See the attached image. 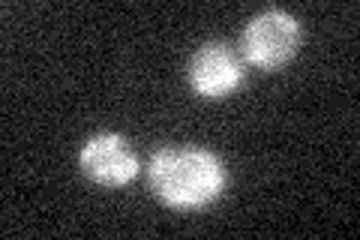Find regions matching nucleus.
<instances>
[{
    "label": "nucleus",
    "instance_id": "f257e3e1",
    "mask_svg": "<svg viewBox=\"0 0 360 240\" xmlns=\"http://www.w3.org/2000/svg\"><path fill=\"white\" fill-rule=\"evenodd\" d=\"M148 180L156 198L174 210H201L229 187V168L205 147H162L150 156Z\"/></svg>",
    "mask_w": 360,
    "mask_h": 240
},
{
    "label": "nucleus",
    "instance_id": "f03ea898",
    "mask_svg": "<svg viewBox=\"0 0 360 240\" xmlns=\"http://www.w3.org/2000/svg\"><path fill=\"white\" fill-rule=\"evenodd\" d=\"M300 21L288 9H262L255 18L246 21L240 33V54L243 61L262 72L279 70L300 51Z\"/></svg>",
    "mask_w": 360,
    "mask_h": 240
},
{
    "label": "nucleus",
    "instance_id": "7ed1b4c3",
    "mask_svg": "<svg viewBox=\"0 0 360 240\" xmlns=\"http://www.w3.org/2000/svg\"><path fill=\"white\" fill-rule=\"evenodd\" d=\"M84 177L105 189H120L139 175V156L132 153L129 141L117 132H99L87 139L82 153H78Z\"/></svg>",
    "mask_w": 360,
    "mask_h": 240
},
{
    "label": "nucleus",
    "instance_id": "20e7f679",
    "mask_svg": "<svg viewBox=\"0 0 360 240\" xmlns=\"http://www.w3.org/2000/svg\"><path fill=\"white\" fill-rule=\"evenodd\" d=\"M186 78L201 99H225L243 84V63L225 42H205L189 61Z\"/></svg>",
    "mask_w": 360,
    "mask_h": 240
}]
</instances>
